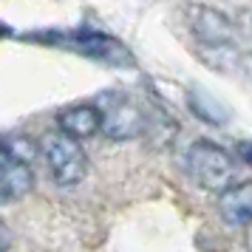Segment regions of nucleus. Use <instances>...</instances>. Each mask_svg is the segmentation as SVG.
Segmentation results:
<instances>
[{
    "instance_id": "1",
    "label": "nucleus",
    "mask_w": 252,
    "mask_h": 252,
    "mask_svg": "<svg viewBox=\"0 0 252 252\" xmlns=\"http://www.w3.org/2000/svg\"><path fill=\"white\" fill-rule=\"evenodd\" d=\"M26 40H37L46 46H57L65 51H74L80 57L105 63L111 68H133L136 60L127 51L122 40H116L114 34H105L99 29H51V32H40V34H26Z\"/></svg>"
},
{
    "instance_id": "2",
    "label": "nucleus",
    "mask_w": 252,
    "mask_h": 252,
    "mask_svg": "<svg viewBox=\"0 0 252 252\" xmlns=\"http://www.w3.org/2000/svg\"><path fill=\"white\" fill-rule=\"evenodd\" d=\"M184 170L201 190L224 193L235 182V159L213 139H195L184 153Z\"/></svg>"
},
{
    "instance_id": "3",
    "label": "nucleus",
    "mask_w": 252,
    "mask_h": 252,
    "mask_svg": "<svg viewBox=\"0 0 252 252\" xmlns=\"http://www.w3.org/2000/svg\"><path fill=\"white\" fill-rule=\"evenodd\" d=\"M40 156L46 159L48 173L60 187H74L88 176V153L80 145V139L68 136L65 130H51L40 139Z\"/></svg>"
},
{
    "instance_id": "4",
    "label": "nucleus",
    "mask_w": 252,
    "mask_h": 252,
    "mask_svg": "<svg viewBox=\"0 0 252 252\" xmlns=\"http://www.w3.org/2000/svg\"><path fill=\"white\" fill-rule=\"evenodd\" d=\"M94 102L102 111V133L111 142H127L145 133V111L125 91H102Z\"/></svg>"
},
{
    "instance_id": "5",
    "label": "nucleus",
    "mask_w": 252,
    "mask_h": 252,
    "mask_svg": "<svg viewBox=\"0 0 252 252\" xmlns=\"http://www.w3.org/2000/svg\"><path fill=\"white\" fill-rule=\"evenodd\" d=\"M0 201L12 204L17 198H23L32 187H34V173H32V161L17 159L14 153L3 150L0 156Z\"/></svg>"
},
{
    "instance_id": "6",
    "label": "nucleus",
    "mask_w": 252,
    "mask_h": 252,
    "mask_svg": "<svg viewBox=\"0 0 252 252\" xmlns=\"http://www.w3.org/2000/svg\"><path fill=\"white\" fill-rule=\"evenodd\" d=\"M57 127L65 130L68 136L74 139H91L102 130V111L96 102H80V105H71L65 111L57 114Z\"/></svg>"
},
{
    "instance_id": "7",
    "label": "nucleus",
    "mask_w": 252,
    "mask_h": 252,
    "mask_svg": "<svg viewBox=\"0 0 252 252\" xmlns=\"http://www.w3.org/2000/svg\"><path fill=\"white\" fill-rule=\"evenodd\" d=\"M193 34L198 37V46H221V43H235V26L216 9L198 6L190 20Z\"/></svg>"
},
{
    "instance_id": "8",
    "label": "nucleus",
    "mask_w": 252,
    "mask_h": 252,
    "mask_svg": "<svg viewBox=\"0 0 252 252\" xmlns=\"http://www.w3.org/2000/svg\"><path fill=\"white\" fill-rule=\"evenodd\" d=\"M218 216L229 227H247L252 221V182L229 184L218 193Z\"/></svg>"
},
{
    "instance_id": "9",
    "label": "nucleus",
    "mask_w": 252,
    "mask_h": 252,
    "mask_svg": "<svg viewBox=\"0 0 252 252\" xmlns=\"http://www.w3.org/2000/svg\"><path fill=\"white\" fill-rule=\"evenodd\" d=\"M187 108L193 111L201 122H210V125H224L229 122V108L218 102L216 96L204 88H190L187 91Z\"/></svg>"
},
{
    "instance_id": "10",
    "label": "nucleus",
    "mask_w": 252,
    "mask_h": 252,
    "mask_svg": "<svg viewBox=\"0 0 252 252\" xmlns=\"http://www.w3.org/2000/svg\"><path fill=\"white\" fill-rule=\"evenodd\" d=\"M3 150H9L17 159H26V161H32L37 156L34 142L29 136H20V133H6V136H3Z\"/></svg>"
},
{
    "instance_id": "11",
    "label": "nucleus",
    "mask_w": 252,
    "mask_h": 252,
    "mask_svg": "<svg viewBox=\"0 0 252 252\" xmlns=\"http://www.w3.org/2000/svg\"><path fill=\"white\" fill-rule=\"evenodd\" d=\"M238 156L244 159V164H250L252 167V142H241L238 145Z\"/></svg>"
},
{
    "instance_id": "12",
    "label": "nucleus",
    "mask_w": 252,
    "mask_h": 252,
    "mask_svg": "<svg viewBox=\"0 0 252 252\" xmlns=\"http://www.w3.org/2000/svg\"><path fill=\"white\" fill-rule=\"evenodd\" d=\"M247 247H250V250H252V221H250V224H247Z\"/></svg>"
}]
</instances>
